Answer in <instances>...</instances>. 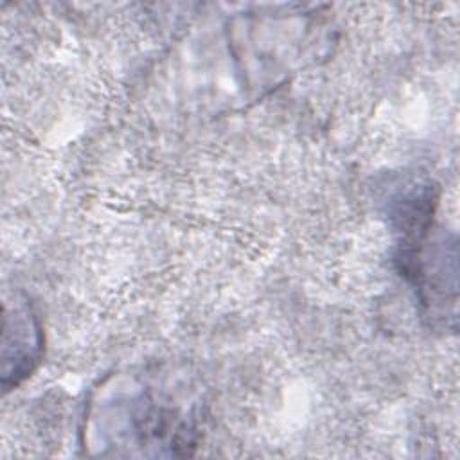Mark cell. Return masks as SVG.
<instances>
[{
  "mask_svg": "<svg viewBox=\"0 0 460 460\" xmlns=\"http://www.w3.org/2000/svg\"><path fill=\"white\" fill-rule=\"evenodd\" d=\"M43 356V329L27 302L4 307L2 336V386L11 390L27 379Z\"/></svg>",
  "mask_w": 460,
  "mask_h": 460,
  "instance_id": "cell-1",
  "label": "cell"
}]
</instances>
